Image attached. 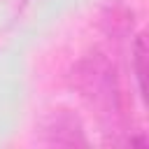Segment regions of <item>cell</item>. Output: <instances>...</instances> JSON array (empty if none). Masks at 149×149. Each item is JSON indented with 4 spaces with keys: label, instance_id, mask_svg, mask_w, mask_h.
<instances>
[{
    "label": "cell",
    "instance_id": "1",
    "mask_svg": "<svg viewBox=\"0 0 149 149\" xmlns=\"http://www.w3.org/2000/svg\"><path fill=\"white\" fill-rule=\"evenodd\" d=\"M72 86L79 98L95 112L109 144H144V135H133L130 98L121 84L119 70L102 51H91L72 68Z\"/></svg>",
    "mask_w": 149,
    "mask_h": 149
},
{
    "label": "cell",
    "instance_id": "2",
    "mask_svg": "<svg viewBox=\"0 0 149 149\" xmlns=\"http://www.w3.org/2000/svg\"><path fill=\"white\" fill-rule=\"evenodd\" d=\"M37 140L49 147H88V137L81 119L68 109H49L37 123Z\"/></svg>",
    "mask_w": 149,
    "mask_h": 149
},
{
    "label": "cell",
    "instance_id": "3",
    "mask_svg": "<svg viewBox=\"0 0 149 149\" xmlns=\"http://www.w3.org/2000/svg\"><path fill=\"white\" fill-rule=\"evenodd\" d=\"M102 26H105V33L109 37L121 40V37H126L133 30V12L126 5H114V7H109L105 12Z\"/></svg>",
    "mask_w": 149,
    "mask_h": 149
},
{
    "label": "cell",
    "instance_id": "4",
    "mask_svg": "<svg viewBox=\"0 0 149 149\" xmlns=\"http://www.w3.org/2000/svg\"><path fill=\"white\" fill-rule=\"evenodd\" d=\"M133 72H135V79H137V91H140V98L147 95V40L144 35L140 33L135 37V44H133Z\"/></svg>",
    "mask_w": 149,
    "mask_h": 149
}]
</instances>
